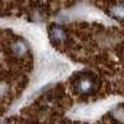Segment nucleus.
Here are the masks:
<instances>
[{"instance_id": "1", "label": "nucleus", "mask_w": 124, "mask_h": 124, "mask_svg": "<svg viewBox=\"0 0 124 124\" xmlns=\"http://www.w3.org/2000/svg\"><path fill=\"white\" fill-rule=\"evenodd\" d=\"M76 88H77V92L81 93V94H89L94 91L96 88V85H94V81L89 77H83L81 78L77 85H76Z\"/></svg>"}, {"instance_id": "2", "label": "nucleus", "mask_w": 124, "mask_h": 124, "mask_svg": "<svg viewBox=\"0 0 124 124\" xmlns=\"http://www.w3.org/2000/svg\"><path fill=\"white\" fill-rule=\"evenodd\" d=\"M50 36H51V40H52L55 44H62L66 39V32L61 26L55 25L50 30Z\"/></svg>"}, {"instance_id": "3", "label": "nucleus", "mask_w": 124, "mask_h": 124, "mask_svg": "<svg viewBox=\"0 0 124 124\" xmlns=\"http://www.w3.org/2000/svg\"><path fill=\"white\" fill-rule=\"evenodd\" d=\"M27 34H29V37L34 42L44 44V32H42V30H40L37 27H31Z\"/></svg>"}, {"instance_id": "4", "label": "nucleus", "mask_w": 124, "mask_h": 124, "mask_svg": "<svg viewBox=\"0 0 124 124\" xmlns=\"http://www.w3.org/2000/svg\"><path fill=\"white\" fill-rule=\"evenodd\" d=\"M13 51H14V54L16 56H24L26 55L27 52V47L24 42H21V41H17V42H15L13 45Z\"/></svg>"}, {"instance_id": "5", "label": "nucleus", "mask_w": 124, "mask_h": 124, "mask_svg": "<svg viewBox=\"0 0 124 124\" xmlns=\"http://www.w3.org/2000/svg\"><path fill=\"white\" fill-rule=\"evenodd\" d=\"M110 14L116 19H124V5H116L114 8H112Z\"/></svg>"}]
</instances>
